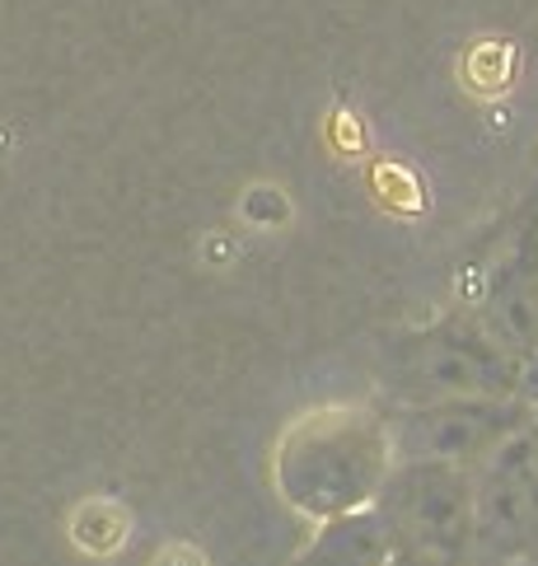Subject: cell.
<instances>
[{
  "label": "cell",
  "instance_id": "4",
  "mask_svg": "<svg viewBox=\"0 0 538 566\" xmlns=\"http://www.w3.org/2000/svg\"><path fill=\"white\" fill-rule=\"evenodd\" d=\"M398 557V543L380 511L342 515L309 543L300 566H389Z\"/></svg>",
  "mask_w": 538,
  "mask_h": 566
},
{
  "label": "cell",
  "instance_id": "2",
  "mask_svg": "<svg viewBox=\"0 0 538 566\" xmlns=\"http://www.w3.org/2000/svg\"><path fill=\"white\" fill-rule=\"evenodd\" d=\"M477 496V553L496 562H520L538 548V492L510 469H496L483 478Z\"/></svg>",
  "mask_w": 538,
  "mask_h": 566
},
{
  "label": "cell",
  "instance_id": "5",
  "mask_svg": "<svg viewBox=\"0 0 538 566\" xmlns=\"http://www.w3.org/2000/svg\"><path fill=\"white\" fill-rule=\"evenodd\" d=\"M389 566H431V562H416V557H408V553H398Z\"/></svg>",
  "mask_w": 538,
  "mask_h": 566
},
{
  "label": "cell",
  "instance_id": "3",
  "mask_svg": "<svg viewBox=\"0 0 538 566\" xmlns=\"http://www.w3.org/2000/svg\"><path fill=\"white\" fill-rule=\"evenodd\" d=\"M510 417L502 408H435L412 427L408 436V454L416 463H441V469H460L464 459L483 454L487 444H496L506 436Z\"/></svg>",
  "mask_w": 538,
  "mask_h": 566
},
{
  "label": "cell",
  "instance_id": "1",
  "mask_svg": "<svg viewBox=\"0 0 538 566\" xmlns=\"http://www.w3.org/2000/svg\"><path fill=\"white\" fill-rule=\"evenodd\" d=\"M380 515L398 543V553L431 566H468L477 553V496L460 478V469L441 463H412L398 473L384 496Z\"/></svg>",
  "mask_w": 538,
  "mask_h": 566
}]
</instances>
